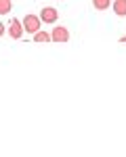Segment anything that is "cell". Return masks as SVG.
I'll use <instances>...</instances> for the list:
<instances>
[{"label":"cell","instance_id":"obj_1","mask_svg":"<svg viewBox=\"0 0 126 157\" xmlns=\"http://www.w3.org/2000/svg\"><path fill=\"white\" fill-rule=\"evenodd\" d=\"M21 23H23V29L27 32V34H32V36H34L38 29L42 27V21H40V17H38V15H25Z\"/></svg>","mask_w":126,"mask_h":157},{"label":"cell","instance_id":"obj_2","mask_svg":"<svg viewBox=\"0 0 126 157\" xmlns=\"http://www.w3.org/2000/svg\"><path fill=\"white\" fill-rule=\"evenodd\" d=\"M50 40H53V42H57V44H65V42L69 40V29H67V27H63V25L53 27V32H50Z\"/></svg>","mask_w":126,"mask_h":157},{"label":"cell","instance_id":"obj_3","mask_svg":"<svg viewBox=\"0 0 126 157\" xmlns=\"http://www.w3.org/2000/svg\"><path fill=\"white\" fill-rule=\"evenodd\" d=\"M57 19H59V11L53 9V6H44L40 11V21L42 23H57Z\"/></svg>","mask_w":126,"mask_h":157},{"label":"cell","instance_id":"obj_4","mask_svg":"<svg viewBox=\"0 0 126 157\" xmlns=\"http://www.w3.org/2000/svg\"><path fill=\"white\" fill-rule=\"evenodd\" d=\"M23 23L19 21V19H13L11 25H9V36L13 38V40H21L23 38Z\"/></svg>","mask_w":126,"mask_h":157},{"label":"cell","instance_id":"obj_5","mask_svg":"<svg viewBox=\"0 0 126 157\" xmlns=\"http://www.w3.org/2000/svg\"><path fill=\"white\" fill-rule=\"evenodd\" d=\"M112 9L118 17H126V0H113Z\"/></svg>","mask_w":126,"mask_h":157},{"label":"cell","instance_id":"obj_6","mask_svg":"<svg viewBox=\"0 0 126 157\" xmlns=\"http://www.w3.org/2000/svg\"><path fill=\"white\" fill-rule=\"evenodd\" d=\"M34 42H36V44H44V42H50V34H49V32H42V29H38L36 34H34Z\"/></svg>","mask_w":126,"mask_h":157},{"label":"cell","instance_id":"obj_7","mask_svg":"<svg viewBox=\"0 0 126 157\" xmlns=\"http://www.w3.org/2000/svg\"><path fill=\"white\" fill-rule=\"evenodd\" d=\"M93 6L97 11H107L112 6V0H93Z\"/></svg>","mask_w":126,"mask_h":157},{"label":"cell","instance_id":"obj_8","mask_svg":"<svg viewBox=\"0 0 126 157\" xmlns=\"http://www.w3.org/2000/svg\"><path fill=\"white\" fill-rule=\"evenodd\" d=\"M13 11V2L11 0H0V15H9Z\"/></svg>","mask_w":126,"mask_h":157},{"label":"cell","instance_id":"obj_9","mask_svg":"<svg viewBox=\"0 0 126 157\" xmlns=\"http://www.w3.org/2000/svg\"><path fill=\"white\" fill-rule=\"evenodd\" d=\"M4 36V23H2V21H0V38Z\"/></svg>","mask_w":126,"mask_h":157},{"label":"cell","instance_id":"obj_10","mask_svg":"<svg viewBox=\"0 0 126 157\" xmlns=\"http://www.w3.org/2000/svg\"><path fill=\"white\" fill-rule=\"evenodd\" d=\"M120 44H126V36H122V38H120Z\"/></svg>","mask_w":126,"mask_h":157}]
</instances>
